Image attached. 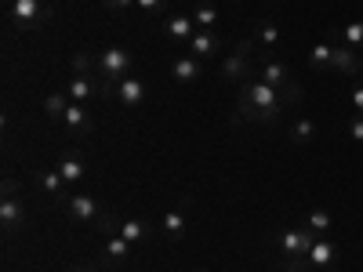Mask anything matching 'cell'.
<instances>
[{"label":"cell","mask_w":363,"mask_h":272,"mask_svg":"<svg viewBox=\"0 0 363 272\" xmlns=\"http://www.w3.org/2000/svg\"><path fill=\"white\" fill-rule=\"evenodd\" d=\"M258 40H262V51H277V44H280V29H277V22H258Z\"/></svg>","instance_id":"26"},{"label":"cell","mask_w":363,"mask_h":272,"mask_svg":"<svg viewBox=\"0 0 363 272\" xmlns=\"http://www.w3.org/2000/svg\"><path fill=\"white\" fill-rule=\"evenodd\" d=\"M69 272H95V268H91V265H77V268H69Z\"/></svg>","instance_id":"36"},{"label":"cell","mask_w":363,"mask_h":272,"mask_svg":"<svg viewBox=\"0 0 363 272\" xmlns=\"http://www.w3.org/2000/svg\"><path fill=\"white\" fill-rule=\"evenodd\" d=\"M189 51L196 58H215L218 51H225V40L215 33V29H196L193 40H189Z\"/></svg>","instance_id":"11"},{"label":"cell","mask_w":363,"mask_h":272,"mask_svg":"<svg viewBox=\"0 0 363 272\" xmlns=\"http://www.w3.org/2000/svg\"><path fill=\"white\" fill-rule=\"evenodd\" d=\"M193 33H196V22H193L189 15H167V18H164V37H167L171 44H189Z\"/></svg>","instance_id":"12"},{"label":"cell","mask_w":363,"mask_h":272,"mask_svg":"<svg viewBox=\"0 0 363 272\" xmlns=\"http://www.w3.org/2000/svg\"><path fill=\"white\" fill-rule=\"evenodd\" d=\"M287 91H277V87H269L265 80H247V84H240V95H236V109L244 120H255V124H277V120L284 116L287 109Z\"/></svg>","instance_id":"1"},{"label":"cell","mask_w":363,"mask_h":272,"mask_svg":"<svg viewBox=\"0 0 363 272\" xmlns=\"http://www.w3.org/2000/svg\"><path fill=\"white\" fill-rule=\"evenodd\" d=\"M258 80H265L269 87H277V91H287L294 80H291V69L284 66V62H277V58H272L269 51H258Z\"/></svg>","instance_id":"8"},{"label":"cell","mask_w":363,"mask_h":272,"mask_svg":"<svg viewBox=\"0 0 363 272\" xmlns=\"http://www.w3.org/2000/svg\"><path fill=\"white\" fill-rule=\"evenodd\" d=\"M352 109H356V116H363V84L352 91Z\"/></svg>","instance_id":"34"},{"label":"cell","mask_w":363,"mask_h":272,"mask_svg":"<svg viewBox=\"0 0 363 272\" xmlns=\"http://www.w3.org/2000/svg\"><path fill=\"white\" fill-rule=\"evenodd\" d=\"M164 4H167V0H138L135 8H138L142 15H160V11H164Z\"/></svg>","instance_id":"30"},{"label":"cell","mask_w":363,"mask_h":272,"mask_svg":"<svg viewBox=\"0 0 363 272\" xmlns=\"http://www.w3.org/2000/svg\"><path fill=\"white\" fill-rule=\"evenodd\" d=\"M335 258H338V244H335V239H316L313 251H309V265L313 268H330Z\"/></svg>","instance_id":"17"},{"label":"cell","mask_w":363,"mask_h":272,"mask_svg":"<svg viewBox=\"0 0 363 272\" xmlns=\"http://www.w3.org/2000/svg\"><path fill=\"white\" fill-rule=\"evenodd\" d=\"M8 4H15V0H8Z\"/></svg>","instance_id":"38"},{"label":"cell","mask_w":363,"mask_h":272,"mask_svg":"<svg viewBox=\"0 0 363 272\" xmlns=\"http://www.w3.org/2000/svg\"><path fill=\"white\" fill-rule=\"evenodd\" d=\"M291 142H294V145H313V142H316V124H313V120H306V116L294 120V128H291Z\"/></svg>","instance_id":"22"},{"label":"cell","mask_w":363,"mask_h":272,"mask_svg":"<svg viewBox=\"0 0 363 272\" xmlns=\"http://www.w3.org/2000/svg\"><path fill=\"white\" fill-rule=\"evenodd\" d=\"M131 247L135 244H128L120 232H113V236H106V258L109 261H128V254H131Z\"/></svg>","instance_id":"21"},{"label":"cell","mask_w":363,"mask_h":272,"mask_svg":"<svg viewBox=\"0 0 363 272\" xmlns=\"http://www.w3.org/2000/svg\"><path fill=\"white\" fill-rule=\"evenodd\" d=\"M200 76H203V69H200V58H196V55L174 58V66H171V80H174V84H196Z\"/></svg>","instance_id":"14"},{"label":"cell","mask_w":363,"mask_h":272,"mask_svg":"<svg viewBox=\"0 0 363 272\" xmlns=\"http://www.w3.org/2000/svg\"><path fill=\"white\" fill-rule=\"evenodd\" d=\"M69 66H73V76H91V69L99 66V58H91L87 51H77V55L69 58Z\"/></svg>","instance_id":"27"},{"label":"cell","mask_w":363,"mask_h":272,"mask_svg":"<svg viewBox=\"0 0 363 272\" xmlns=\"http://www.w3.org/2000/svg\"><path fill=\"white\" fill-rule=\"evenodd\" d=\"M138 0H102V8H109V11H116V15H124L128 8H135Z\"/></svg>","instance_id":"31"},{"label":"cell","mask_w":363,"mask_h":272,"mask_svg":"<svg viewBox=\"0 0 363 272\" xmlns=\"http://www.w3.org/2000/svg\"><path fill=\"white\" fill-rule=\"evenodd\" d=\"M66 95H69V102H91V98H109V80H102V76H73V80H66Z\"/></svg>","instance_id":"6"},{"label":"cell","mask_w":363,"mask_h":272,"mask_svg":"<svg viewBox=\"0 0 363 272\" xmlns=\"http://www.w3.org/2000/svg\"><path fill=\"white\" fill-rule=\"evenodd\" d=\"M313 244H316V232H313L306 222L280 232V251H284V258H309Z\"/></svg>","instance_id":"4"},{"label":"cell","mask_w":363,"mask_h":272,"mask_svg":"<svg viewBox=\"0 0 363 272\" xmlns=\"http://www.w3.org/2000/svg\"><path fill=\"white\" fill-rule=\"evenodd\" d=\"M193 272H203V268H193Z\"/></svg>","instance_id":"37"},{"label":"cell","mask_w":363,"mask_h":272,"mask_svg":"<svg viewBox=\"0 0 363 272\" xmlns=\"http://www.w3.org/2000/svg\"><path fill=\"white\" fill-rule=\"evenodd\" d=\"M255 58H258L255 44H251V40H240L236 51H229L225 62H222V80H229V84H247V80H255Z\"/></svg>","instance_id":"2"},{"label":"cell","mask_w":363,"mask_h":272,"mask_svg":"<svg viewBox=\"0 0 363 272\" xmlns=\"http://www.w3.org/2000/svg\"><path fill=\"white\" fill-rule=\"evenodd\" d=\"M330 58H335V47H330V44L323 40V44H316V47H313L309 66H313L316 73H330Z\"/></svg>","instance_id":"25"},{"label":"cell","mask_w":363,"mask_h":272,"mask_svg":"<svg viewBox=\"0 0 363 272\" xmlns=\"http://www.w3.org/2000/svg\"><path fill=\"white\" fill-rule=\"evenodd\" d=\"M66 210H69V218L73 222H80V225H91V222H99L102 215H99V203H95V196H73L69 203H66Z\"/></svg>","instance_id":"13"},{"label":"cell","mask_w":363,"mask_h":272,"mask_svg":"<svg viewBox=\"0 0 363 272\" xmlns=\"http://www.w3.org/2000/svg\"><path fill=\"white\" fill-rule=\"evenodd\" d=\"M15 193H18V186H15V181L8 178V181H4V196H15Z\"/></svg>","instance_id":"35"},{"label":"cell","mask_w":363,"mask_h":272,"mask_svg":"<svg viewBox=\"0 0 363 272\" xmlns=\"http://www.w3.org/2000/svg\"><path fill=\"white\" fill-rule=\"evenodd\" d=\"M131 66H135V58L128 47H106L99 55V76L102 80H113V84L124 80V76H131Z\"/></svg>","instance_id":"3"},{"label":"cell","mask_w":363,"mask_h":272,"mask_svg":"<svg viewBox=\"0 0 363 272\" xmlns=\"http://www.w3.org/2000/svg\"><path fill=\"white\" fill-rule=\"evenodd\" d=\"M342 44L352 47V51H363V22H349L342 29Z\"/></svg>","instance_id":"28"},{"label":"cell","mask_w":363,"mask_h":272,"mask_svg":"<svg viewBox=\"0 0 363 272\" xmlns=\"http://www.w3.org/2000/svg\"><path fill=\"white\" fill-rule=\"evenodd\" d=\"M22 222H26L22 200L18 196H4V203H0V225H4L8 232H15V229H22Z\"/></svg>","instance_id":"15"},{"label":"cell","mask_w":363,"mask_h":272,"mask_svg":"<svg viewBox=\"0 0 363 272\" xmlns=\"http://www.w3.org/2000/svg\"><path fill=\"white\" fill-rule=\"evenodd\" d=\"M99 222H102V225H99V229H102V232H106V236H113V232H116V229H120V218H116V215H102V218H99Z\"/></svg>","instance_id":"32"},{"label":"cell","mask_w":363,"mask_h":272,"mask_svg":"<svg viewBox=\"0 0 363 272\" xmlns=\"http://www.w3.org/2000/svg\"><path fill=\"white\" fill-rule=\"evenodd\" d=\"M349 138L352 142H363V116H352L349 120Z\"/></svg>","instance_id":"33"},{"label":"cell","mask_w":363,"mask_h":272,"mask_svg":"<svg viewBox=\"0 0 363 272\" xmlns=\"http://www.w3.org/2000/svg\"><path fill=\"white\" fill-rule=\"evenodd\" d=\"M113 95H116V102L124 106V109H138L145 102V84L138 76H124V80H116Z\"/></svg>","instance_id":"9"},{"label":"cell","mask_w":363,"mask_h":272,"mask_svg":"<svg viewBox=\"0 0 363 272\" xmlns=\"http://www.w3.org/2000/svg\"><path fill=\"white\" fill-rule=\"evenodd\" d=\"M55 171L62 174V178L69 181V186H77V181H80V178L87 174V164H84V160H80L77 153H66L62 160H58V167H55Z\"/></svg>","instance_id":"18"},{"label":"cell","mask_w":363,"mask_h":272,"mask_svg":"<svg viewBox=\"0 0 363 272\" xmlns=\"http://www.w3.org/2000/svg\"><path fill=\"white\" fill-rule=\"evenodd\" d=\"M40 186H44V189L51 193V200H58V203H69V200H73V193H69V181H66L62 174H58L55 167L40 174Z\"/></svg>","instance_id":"16"},{"label":"cell","mask_w":363,"mask_h":272,"mask_svg":"<svg viewBox=\"0 0 363 272\" xmlns=\"http://www.w3.org/2000/svg\"><path fill=\"white\" fill-rule=\"evenodd\" d=\"M66 109H69V95H66V91H51V95L44 98V113H48L51 120H62Z\"/></svg>","instance_id":"24"},{"label":"cell","mask_w":363,"mask_h":272,"mask_svg":"<svg viewBox=\"0 0 363 272\" xmlns=\"http://www.w3.org/2000/svg\"><path fill=\"white\" fill-rule=\"evenodd\" d=\"M62 128H66L73 138H84V135H91L95 120H91V113L84 109V102H69V109H66V116H62Z\"/></svg>","instance_id":"10"},{"label":"cell","mask_w":363,"mask_h":272,"mask_svg":"<svg viewBox=\"0 0 363 272\" xmlns=\"http://www.w3.org/2000/svg\"><path fill=\"white\" fill-rule=\"evenodd\" d=\"M8 8H11V22L18 29H37L51 15V8L44 4V0H15V4H8Z\"/></svg>","instance_id":"7"},{"label":"cell","mask_w":363,"mask_h":272,"mask_svg":"<svg viewBox=\"0 0 363 272\" xmlns=\"http://www.w3.org/2000/svg\"><path fill=\"white\" fill-rule=\"evenodd\" d=\"M120 236L128 239V244H142V239L149 236V225L142 222V218H128V222H120V229H116Z\"/></svg>","instance_id":"23"},{"label":"cell","mask_w":363,"mask_h":272,"mask_svg":"<svg viewBox=\"0 0 363 272\" xmlns=\"http://www.w3.org/2000/svg\"><path fill=\"white\" fill-rule=\"evenodd\" d=\"M189 18L196 22V29H218V22H222V11H218V8H211V4H196Z\"/></svg>","instance_id":"20"},{"label":"cell","mask_w":363,"mask_h":272,"mask_svg":"<svg viewBox=\"0 0 363 272\" xmlns=\"http://www.w3.org/2000/svg\"><path fill=\"white\" fill-rule=\"evenodd\" d=\"M327 44L335 47V58H330V73H342V76H356V73L363 69L359 55H356L352 47H345V44H342V29H330V33H327Z\"/></svg>","instance_id":"5"},{"label":"cell","mask_w":363,"mask_h":272,"mask_svg":"<svg viewBox=\"0 0 363 272\" xmlns=\"http://www.w3.org/2000/svg\"><path fill=\"white\" fill-rule=\"evenodd\" d=\"M306 225H309L313 232H330V229H335V218H330L327 210H309V215H306Z\"/></svg>","instance_id":"29"},{"label":"cell","mask_w":363,"mask_h":272,"mask_svg":"<svg viewBox=\"0 0 363 272\" xmlns=\"http://www.w3.org/2000/svg\"><path fill=\"white\" fill-rule=\"evenodd\" d=\"M186 225H189L186 210H164V218H160V229H164V236L178 239L182 232H186Z\"/></svg>","instance_id":"19"}]
</instances>
